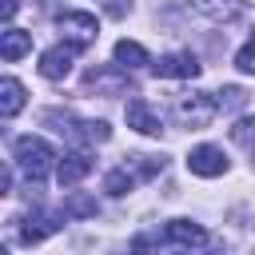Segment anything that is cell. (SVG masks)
Returning <instances> with one entry per match:
<instances>
[{"label": "cell", "mask_w": 255, "mask_h": 255, "mask_svg": "<svg viewBox=\"0 0 255 255\" xmlns=\"http://www.w3.org/2000/svg\"><path fill=\"white\" fill-rule=\"evenodd\" d=\"M12 159H16V167H20L32 183H40V179L52 171L56 151H52V143L40 139V135H20V139L12 143Z\"/></svg>", "instance_id": "obj_1"}, {"label": "cell", "mask_w": 255, "mask_h": 255, "mask_svg": "<svg viewBox=\"0 0 255 255\" xmlns=\"http://www.w3.org/2000/svg\"><path fill=\"white\" fill-rule=\"evenodd\" d=\"M215 108H219V100L207 96V92H183V96H175V120L183 128H207L211 116H215Z\"/></svg>", "instance_id": "obj_2"}, {"label": "cell", "mask_w": 255, "mask_h": 255, "mask_svg": "<svg viewBox=\"0 0 255 255\" xmlns=\"http://www.w3.org/2000/svg\"><path fill=\"white\" fill-rule=\"evenodd\" d=\"M48 124H60L56 131L68 135V139H76V143H104V139L112 135V128H108L104 120H72V116L48 112Z\"/></svg>", "instance_id": "obj_3"}, {"label": "cell", "mask_w": 255, "mask_h": 255, "mask_svg": "<svg viewBox=\"0 0 255 255\" xmlns=\"http://www.w3.org/2000/svg\"><path fill=\"white\" fill-rule=\"evenodd\" d=\"M187 167H191V175L215 179V175L227 171V155H223V147H215V143H199V147L187 151Z\"/></svg>", "instance_id": "obj_4"}, {"label": "cell", "mask_w": 255, "mask_h": 255, "mask_svg": "<svg viewBox=\"0 0 255 255\" xmlns=\"http://www.w3.org/2000/svg\"><path fill=\"white\" fill-rule=\"evenodd\" d=\"M151 72L159 80H195L199 76V60L191 52H167V56H159L151 64Z\"/></svg>", "instance_id": "obj_5"}, {"label": "cell", "mask_w": 255, "mask_h": 255, "mask_svg": "<svg viewBox=\"0 0 255 255\" xmlns=\"http://www.w3.org/2000/svg\"><path fill=\"white\" fill-rule=\"evenodd\" d=\"M60 219H68V215H52V211H28L24 219H20V243H40V239H48V235H56L64 223Z\"/></svg>", "instance_id": "obj_6"}, {"label": "cell", "mask_w": 255, "mask_h": 255, "mask_svg": "<svg viewBox=\"0 0 255 255\" xmlns=\"http://www.w3.org/2000/svg\"><path fill=\"white\" fill-rule=\"evenodd\" d=\"M84 84H88V88H96V92L120 96V92L131 84V76H128V68H124V64H108V68H88Z\"/></svg>", "instance_id": "obj_7"}, {"label": "cell", "mask_w": 255, "mask_h": 255, "mask_svg": "<svg viewBox=\"0 0 255 255\" xmlns=\"http://www.w3.org/2000/svg\"><path fill=\"white\" fill-rule=\"evenodd\" d=\"M60 32L68 36V44H76L84 52L96 40V16H88V12H64L60 16Z\"/></svg>", "instance_id": "obj_8"}, {"label": "cell", "mask_w": 255, "mask_h": 255, "mask_svg": "<svg viewBox=\"0 0 255 255\" xmlns=\"http://www.w3.org/2000/svg\"><path fill=\"white\" fill-rule=\"evenodd\" d=\"M76 44H56V48H48L44 56H40V76L44 80H64L68 72H72V60H76Z\"/></svg>", "instance_id": "obj_9"}, {"label": "cell", "mask_w": 255, "mask_h": 255, "mask_svg": "<svg viewBox=\"0 0 255 255\" xmlns=\"http://www.w3.org/2000/svg\"><path fill=\"white\" fill-rule=\"evenodd\" d=\"M124 116H128V128H135L139 135H159V131H163V120L151 112L147 100H128Z\"/></svg>", "instance_id": "obj_10"}, {"label": "cell", "mask_w": 255, "mask_h": 255, "mask_svg": "<svg viewBox=\"0 0 255 255\" xmlns=\"http://www.w3.org/2000/svg\"><path fill=\"white\" fill-rule=\"evenodd\" d=\"M88 171H92V155H88V151H68V155L56 163V179H60V187L80 183Z\"/></svg>", "instance_id": "obj_11"}, {"label": "cell", "mask_w": 255, "mask_h": 255, "mask_svg": "<svg viewBox=\"0 0 255 255\" xmlns=\"http://www.w3.org/2000/svg\"><path fill=\"white\" fill-rule=\"evenodd\" d=\"M163 239H171V243H179V247H203V243H207V231H203L199 223H191V219H171V223L163 227Z\"/></svg>", "instance_id": "obj_12"}, {"label": "cell", "mask_w": 255, "mask_h": 255, "mask_svg": "<svg viewBox=\"0 0 255 255\" xmlns=\"http://www.w3.org/2000/svg\"><path fill=\"white\" fill-rule=\"evenodd\" d=\"M199 16H207V20H219V24H227V20H239L243 16V0H187Z\"/></svg>", "instance_id": "obj_13"}, {"label": "cell", "mask_w": 255, "mask_h": 255, "mask_svg": "<svg viewBox=\"0 0 255 255\" xmlns=\"http://www.w3.org/2000/svg\"><path fill=\"white\" fill-rule=\"evenodd\" d=\"M32 52V32H24V28H4L0 32V56L8 60V64H16L20 56H28Z\"/></svg>", "instance_id": "obj_14"}, {"label": "cell", "mask_w": 255, "mask_h": 255, "mask_svg": "<svg viewBox=\"0 0 255 255\" xmlns=\"http://www.w3.org/2000/svg\"><path fill=\"white\" fill-rule=\"evenodd\" d=\"M20 108H24V84L12 80V76H4V80H0V116L12 120Z\"/></svg>", "instance_id": "obj_15"}, {"label": "cell", "mask_w": 255, "mask_h": 255, "mask_svg": "<svg viewBox=\"0 0 255 255\" xmlns=\"http://www.w3.org/2000/svg\"><path fill=\"white\" fill-rule=\"evenodd\" d=\"M116 64H124V68L131 72V68L151 64V56H147V48H143V44H135V40H120V44H116Z\"/></svg>", "instance_id": "obj_16"}, {"label": "cell", "mask_w": 255, "mask_h": 255, "mask_svg": "<svg viewBox=\"0 0 255 255\" xmlns=\"http://www.w3.org/2000/svg\"><path fill=\"white\" fill-rule=\"evenodd\" d=\"M64 215H68V219H92V215H96V195L72 191V195L64 199Z\"/></svg>", "instance_id": "obj_17"}, {"label": "cell", "mask_w": 255, "mask_h": 255, "mask_svg": "<svg viewBox=\"0 0 255 255\" xmlns=\"http://www.w3.org/2000/svg\"><path fill=\"white\" fill-rule=\"evenodd\" d=\"M131 187H135V175H131L128 167H116V171L104 175V191H108V195H128Z\"/></svg>", "instance_id": "obj_18"}, {"label": "cell", "mask_w": 255, "mask_h": 255, "mask_svg": "<svg viewBox=\"0 0 255 255\" xmlns=\"http://www.w3.org/2000/svg\"><path fill=\"white\" fill-rule=\"evenodd\" d=\"M235 68H239L243 76H255V40H251V44H243V48L235 52Z\"/></svg>", "instance_id": "obj_19"}, {"label": "cell", "mask_w": 255, "mask_h": 255, "mask_svg": "<svg viewBox=\"0 0 255 255\" xmlns=\"http://www.w3.org/2000/svg\"><path fill=\"white\" fill-rule=\"evenodd\" d=\"M231 139H235V143H247V147H255V120H239V124L231 128Z\"/></svg>", "instance_id": "obj_20"}, {"label": "cell", "mask_w": 255, "mask_h": 255, "mask_svg": "<svg viewBox=\"0 0 255 255\" xmlns=\"http://www.w3.org/2000/svg\"><path fill=\"white\" fill-rule=\"evenodd\" d=\"M215 100H219V108H243L247 92H243V88H223V92H219Z\"/></svg>", "instance_id": "obj_21"}, {"label": "cell", "mask_w": 255, "mask_h": 255, "mask_svg": "<svg viewBox=\"0 0 255 255\" xmlns=\"http://www.w3.org/2000/svg\"><path fill=\"white\" fill-rule=\"evenodd\" d=\"M104 12L120 20V16H128V4H124V0H104Z\"/></svg>", "instance_id": "obj_22"}, {"label": "cell", "mask_w": 255, "mask_h": 255, "mask_svg": "<svg viewBox=\"0 0 255 255\" xmlns=\"http://www.w3.org/2000/svg\"><path fill=\"white\" fill-rule=\"evenodd\" d=\"M16 8H20V4H16V0H0V20H4V24H8V20H12V16H16Z\"/></svg>", "instance_id": "obj_23"}, {"label": "cell", "mask_w": 255, "mask_h": 255, "mask_svg": "<svg viewBox=\"0 0 255 255\" xmlns=\"http://www.w3.org/2000/svg\"><path fill=\"white\" fill-rule=\"evenodd\" d=\"M131 251H135V255H151V239H147V235H139V239L131 243Z\"/></svg>", "instance_id": "obj_24"}, {"label": "cell", "mask_w": 255, "mask_h": 255, "mask_svg": "<svg viewBox=\"0 0 255 255\" xmlns=\"http://www.w3.org/2000/svg\"><path fill=\"white\" fill-rule=\"evenodd\" d=\"M179 255H191V247H183V251H179Z\"/></svg>", "instance_id": "obj_25"}, {"label": "cell", "mask_w": 255, "mask_h": 255, "mask_svg": "<svg viewBox=\"0 0 255 255\" xmlns=\"http://www.w3.org/2000/svg\"><path fill=\"white\" fill-rule=\"evenodd\" d=\"M251 155H255V147H251Z\"/></svg>", "instance_id": "obj_26"}]
</instances>
